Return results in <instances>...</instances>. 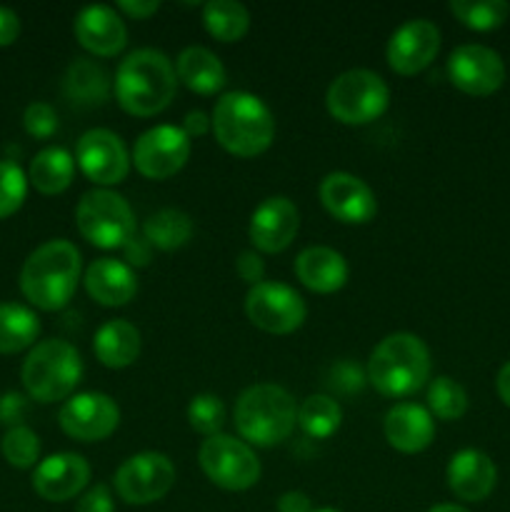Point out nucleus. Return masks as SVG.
<instances>
[{
    "mask_svg": "<svg viewBox=\"0 0 510 512\" xmlns=\"http://www.w3.org/2000/svg\"><path fill=\"white\" fill-rule=\"evenodd\" d=\"M313 512H338V510H333V508H320V510H313Z\"/></svg>",
    "mask_w": 510,
    "mask_h": 512,
    "instance_id": "3c124183",
    "label": "nucleus"
},
{
    "mask_svg": "<svg viewBox=\"0 0 510 512\" xmlns=\"http://www.w3.org/2000/svg\"><path fill=\"white\" fill-rule=\"evenodd\" d=\"M25 390L38 403H58L73 395L83 378V360L68 340H43L25 358L20 370Z\"/></svg>",
    "mask_w": 510,
    "mask_h": 512,
    "instance_id": "423d86ee",
    "label": "nucleus"
},
{
    "mask_svg": "<svg viewBox=\"0 0 510 512\" xmlns=\"http://www.w3.org/2000/svg\"><path fill=\"white\" fill-rule=\"evenodd\" d=\"M150 243L145 238H133L130 243H125L123 248V255L125 260H128L130 265H135V268H143V265L150 263Z\"/></svg>",
    "mask_w": 510,
    "mask_h": 512,
    "instance_id": "a18cd8bd",
    "label": "nucleus"
},
{
    "mask_svg": "<svg viewBox=\"0 0 510 512\" xmlns=\"http://www.w3.org/2000/svg\"><path fill=\"white\" fill-rule=\"evenodd\" d=\"M20 35V18L15 10L0 8V48L13 45Z\"/></svg>",
    "mask_w": 510,
    "mask_h": 512,
    "instance_id": "c03bdc74",
    "label": "nucleus"
},
{
    "mask_svg": "<svg viewBox=\"0 0 510 512\" xmlns=\"http://www.w3.org/2000/svg\"><path fill=\"white\" fill-rule=\"evenodd\" d=\"M298 425V405L285 388L275 383L250 385L235 400V430L258 448L285 443Z\"/></svg>",
    "mask_w": 510,
    "mask_h": 512,
    "instance_id": "39448f33",
    "label": "nucleus"
},
{
    "mask_svg": "<svg viewBox=\"0 0 510 512\" xmlns=\"http://www.w3.org/2000/svg\"><path fill=\"white\" fill-rule=\"evenodd\" d=\"M320 203L345 225H365L378 213L375 193L360 178L350 173H330L320 183Z\"/></svg>",
    "mask_w": 510,
    "mask_h": 512,
    "instance_id": "a211bd4d",
    "label": "nucleus"
},
{
    "mask_svg": "<svg viewBox=\"0 0 510 512\" xmlns=\"http://www.w3.org/2000/svg\"><path fill=\"white\" fill-rule=\"evenodd\" d=\"M495 390H498L500 400L510 408V363H505L498 370V378H495Z\"/></svg>",
    "mask_w": 510,
    "mask_h": 512,
    "instance_id": "09e8293b",
    "label": "nucleus"
},
{
    "mask_svg": "<svg viewBox=\"0 0 510 512\" xmlns=\"http://www.w3.org/2000/svg\"><path fill=\"white\" fill-rule=\"evenodd\" d=\"M175 73L178 80L188 90L198 95H213L223 90L225 68L215 53H210L203 45H190L175 60Z\"/></svg>",
    "mask_w": 510,
    "mask_h": 512,
    "instance_id": "a878e982",
    "label": "nucleus"
},
{
    "mask_svg": "<svg viewBox=\"0 0 510 512\" xmlns=\"http://www.w3.org/2000/svg\"><path fill=\"white\" fill-rule=\"evenodd\" d=\"M75 163L85 178L95 185H118L130 173V155L120 135L108 128H93L83 133L75 148Z\"/></svg>",
    "mask_w": 510,
    "mask_h": 512,
    "instance_id": "4468645a",
    "label": "nucleus"
},
{
    "mask_svg": "<svg viewBox=\"0 0 510 512\" xmlns=\"http://www.w3.org/2000/svg\"><path fill=\"white\" fill-rule=\"evenodd\" d=\"M75 225L90 245L100 250H123L135 238V215L123 195L95 188L80 198Z\"/></svg>",
    "mask_w": 510,
    "mask_h": 512,
    "instance_id": "0eeeda50",
    "label": "nucleus"
},
{
    "mask_svg": "<svg viewBox=\"0 0 510 512\" xmlns=\"http://www.w3.org/2000/svg\"><path fill=\"white\" fill-rule=\"evenodd\" d=\"M215 140L235 158H258L273 145L275 118L253 93L233 90L215 103L210 115Z\"/></svg>",
    "mask_w": 510,
    "mask_h": 512,
    "instance_id": "7ed1b4c3",
    "label": "nucleus"
},
{
    "mask_svg": "<svg viewBox=\"0 0 510 512\" xmlns=\"http://www.w3.org/2000/svg\"><path fill=\"white\" fill-rule=\"evenodd\" d=\"M235 270H238V275L250 285V288L263 283L265 263L263 258H260V253H255V250H245V253H240L238 260H235Z\"/></svg>",
    "mask_w": 510,
    "mask_h": 512,
    "instance_id": "79ce46f5",
    "label": "nucleus"
},
{
    "mask_svg": "<svg viewBox=\"0 0 510 512\" xmlns=\"http://www.w3.org/2000/svg\"><path fill=\"white\" fill-rule=\"evenodd\" d=\"M178 73L165 53L155 48L133 50L120 60L115 73V100L135 118H153L163 113L175 98Z\"/></svg>",
    "mask_w": 510,
    "mask_h": 512,
    "instance_id": "f257e3e1",
    "label": "nucleus"
},
{
    "mask_svg": "<svg viewBox=\"0 0 510 512\" xmlns=\"http://www.w3.org/2000/svg\"><path fill=\"white\" fill-rule=\"evenodd\" d=\"M0 450H3V458L8 460V465H13V468L18 470L33 468L40 460V440L28 425L10 428L8 433L3 435Z\"/></svg>",
    "mask_w": 510,
    "mask_h": 512,
    "instance_id": "f704fd0d",
    "label": "nucleus"
},
{
    "mask_svg": "<svg viewBox=\"0 0 510 512\" xmlns=\"http://www.w3.org/2000/svg\"><path fill=\"white\" fill-rule=\"evenodd\" d=\"M295 278L305 285L308 290L318 295L338 293L345 283H348V263L338 250L328 248V245H313L305 248L303 253L295 258Z\"/></svg>",
    "mask_w": 510,
    "mask_h": 512,
    "instance_id": "b1692460",
    "label": "nucleus"
},
{
    "mask_svg": "<svg viewBox=\"0 0 510 512\" xmlns=\"http://www.w3.org/2000/svg\"><path fill=\"white\" fill-rule=\"evenodd\" d=\"M450 13L475 33H490L508 20L510 5L505 0H453Z\"/></svg>",
    "mask_w": 510,
    "mask_h": 512,
    "instance_id": "473e14b6",
    "label": "nucleus"
},
{
    "mask_svg": "<svg viewBox=\"0 0 510 512\" xmlns=\"http://www.w3.org/2000/svg\"><path fill=\"white\" fill-rule=\"evenodd\" d=\"M340 423H343V410L330 395H310L298 405V425L308 438L328 440L330 435L338 433Z\"/></svg>",
    "mask_w": 510,
    "mask_h": 512,
    "instance_id": "2f4dec72",
    "label": "nucleus"
},
{
    "mask_svg": "<svg viewBox=\"0 0 510 512\" xmlns=\"http://www.w3.org/2000/svg\"><path fill=\"white\" fill-rule=\"evenodd\" d=\"M23 125L30 138L45 140L58 130V113H55L53 105L43 103V100H35V103H30L25 108Z\"/></svg>",
    "mask_w": 510,
    "mask_h": 512,
    "instance_id": "4c0bfd02",
    "label": "nucleus"
},
{
    "mask_svg": "<svg viewBox=\"0 0 510 512\" xmlns=\"http://www.w3.org/2000/svg\"><path fill=\"white\" fill-rule=\"evenodd\" d=\"M183 130H185V135H188V138L193 140V138H198V135H205V133H208V130H213V125H210L208 115L200 113V110H195V113L185 115Z\"/></svg>",
    "mask_w": 510,
    "mask_h": 512,
    "instance_id": "de8ad7c7",
    "label": "nucleus"
},
{
    "mask_svg": "<svg viewBox=\"0 0 510 512\" xmlns=\"http://www.w3.org/2000/svg\"><path fill=\"white\" fill-rule=\"evenodd\" d=\"M115 8H118L120 13L128 15V18L145 20V18H150V15L158 13L160 3H158V0H120Z\"/></svg>",
    "mask_w": 510,
    "mask_h": 512,
    "instance_id": "37998d69",
    "label": "nucleus"
},
{
    "mask_svg": "<svg viewBox=\"0 0 510 512\" xmlns=\"http://www.w3.org/2000/svg\"><path fill=\"white\" fill-rule=\"evenodd\" d=\"M115 493L128 505H150L163 500L175 485V465L168 455L138 453L115 470Z\"/></svg>",
    "mask_w": 510,
    "mask_h": 512,
    "instance_id": "9d476101",
    "label": "nucleus"
},
{
    "mask_svg": "<svg viewBox=\"0 0 510 512\" xmlns=\"http://www.w3.org/2000/svg\"><path fill=\"white\" fill-rule=\"evenodd\" d=\"M300 228V213L285 195L265 198L250 215V243L258 253H283L295 240Z\"/></svg>",
    "mask_w": 510,
    "mask_h": 512,
    "instance_id": "f3484780",
    "label": "nucleus"
},
{
    "mask_svg": "<svg viewBox=\"0 0 510 512\" xmlns=\"http://www.w3.org/2000/svg\"><path fill=\"white\" fill-rule=\"evenodd\" d=\"M65 95L78 105H100L110 95V78L100 63L90 58H75L65 70Z\"/></svg>",
    "mask_w": 510,
    "mask_h": 512,
    "instance_id": "cd10ccee",
    "label": "nucleus"
},
{
    "mask_svg": "<svg viewBox=\"0 0 510 512\" xmlns=\"http://www.w3.org/2000/svg\"><path fill=\"white\" fill-rule=\"evenodd\" d=\"M390 105V88L378 73L365 68L348 70L330 83L325 108L343 125H368Z\"/></svg>",
    "mask_w": 510,
    "mask_h": 512,
    "instance_id": "6e6552de",
    "label": "nucleus"
},
{
    "mask_svg": "<svg viewBox=\"0 0 510 512\" xmlns=\"http://www.w3.org/2000/svg\"><path fill=\"white\" fill-rule=\"evenodd\" d=\"M190 158V138L178 125H155L135 140L133 158L143 178L168 180L185 168Z\"/></svg>",
    "mask_w": 510,
    "mask_h": 512,
    "instance_id": "f8f14e48",
    "label": "nucleus"
},
{
    "mask_svg": "<svg viewBox=\"0 0 510 512\" xmlns=\"http://www.w3.org/2000/svg\"><path fill=\"white\" fill-rule=\"evenodd\" d=\"M278 512H313V503L300 490H288L278 498Z\"/></svg>",
    "mask_w": 510,
    "mask_h": 512,
    "instance_id": "49530a36",
    "label": "nucleus"
},
{
    "mask_svg": "<svg viewBox=\"0 0 510 512\" xmlns=\"http://www.w3.org/2000/svg\"><path fill=\"white\" fill-rule=\"evenodd\" d=\"M88 483L90 465L78 453H55L35 465L33 490L48 503H68L83 495Z\"/></svg>",
    "mask_w": 510,
    "mask_h": 512,
    "instance_id": "6ab92c4d",
    "label": "nucleus"
},
{
    "mask_svg": "<svg viewBox=\"0 0 510 512\" xmlns=\"http://www.w3.org/2000/svg\"><path fill=\"white\" fill-rule=\"evenodd\" d=\"M445 478H448L450 493L458 500H465V503H483L495 490L498 468H495V463L483 450L465 448L458 450L450 458Z\"/></svg>",
    "mask_w": 510,
    "mask_h": 512,
    "instance_id": "412c9836",
    "label": "nucleus"
},
{
    "mask_svg": "<svg viewBox=\"0 0 510 512\" xmlns=\"http://www.w3.org/2000/svg\"><path fill=\"white\" fill-rule=\"evenodd\" d=\"M75 38L88 53L98 58H113L128 43V28L118 10L110 5H88L75 15Z\"/></svg>",
    "mask_w": 510,
    "mask_h": 512,
    "instance_id": "aec40b11",
    "label": "nucleus"
},
{
    "mask_svg": "<svg viewBox=\"0 0 510 512\" xmlns=\"http://www.w3.org/2000/svg\"><path fill=\"white\" fill-rule=\"evenodd\" d=\"M188 423L195 433L205 435V438L220 435V430H223V425H225L223 400L213 393L195 395L188 405Z\"/></svg>",
    "mask_w": 510,
    "mask_h": 512,
    "instance_id": "c9c22d12",
    "label": "nucleus"
},
{
    "mask_svg": "<svg viewBox=\"0 0 510 512\" xmlns=\"http://www.w3.org/2000/svg\"><path fill=\"white\" fill-rule=\"evenodd\" d=\"M448 78L460 93L485 98L505 83V63L493 48L468 43L460 45L448 58Z\"/></svg>",
    "mask_w": 510,
    "mask_h": 512,
    "instance_id": "2eb2a0df",
    "label": "nucleus"
},
{
    "mask_svg": "<svg viewBox=\"0 0 510 512\" xmlns=\"http://www.w3.org/2000/svg\"><path fill=\"white\" fill-rule=\"evenodd\" d=\"M75 512H115L113 493H110L108 485L98 483L93 485V488L85 490V493L78 498Z\"/></svg>",
    "mask_w": 510,
    "mask_h": 512,
    "instance_id": "ea45409f",
    "label": "nucleus"
},
{
    "mask_svg": "<svg viewBox=\"0 0 510 512\" xmlns=\"http://www.w3.org/2000/svg\"><path fill=\"white\" fill-rule=\"evenodd\" d=\"M365 380H368V375H365L358 365L350 363V360H340V363H335L333 370H330L328 388L340 395H355L363 390Z\"/></svg>",
    "mask_w": 510,
    "mask_h": 512,
    "instance_id": "58836bf2",
    "label": "nucleus"
},
{
    "mask_svg": "<svg viewBox=\"0 0 510 512\" xmlns=\"http://www.w3.org/2000/svg\"><path fill=\"white\" fill-rule=\"evenodd\" d=\"M440 50V30L438 25L425 18L408 20L400 25L388 40L385 58L393 73L398 75H418L428 68Z\"/></svg>",
    "mask_w": 510,
    "mask_h": 512,
    "instance_id": "dca6fc26",
    "label": "nucleus"
},
{
    "mask_svg": "<svg viewBox=\"0 0 510 512\" xmlns=\"http://www.w3.org/2000/svg\"><path fill=\"white\" fill-rule=\"evenodd\" d=\"M468 410V393L458 380L440 375V378L430 380L428 383V413L433 418L453 423L460 420Z\"/></svg>",
    "mask_w": 510,
    "mask_h": 512,
    "instance_id": "72a5a7b5",
    "label": "nucleus"
},
{
    "mask_svg": "<svg viewBox=\"0 0 510 512\" xmlns=\"http://www.w3.org/2000/svg\"><path fill=\"white\" fill-rule=\"evenodd\" d=\"M25 415H28V400L20 393H5L0 398V423L10 425V428H18L23 425Z\"/></svg>",
    "mask_w": 510,
    "mask_h": 512,
    "instance_id": "a19ab883",
    "label": "nucleus"
},
{
    "mask_svg": "<svg viewBox=\"0 0 510 512\" xmlns=\"http://www.w3.org/2000/svg\"><path fill=\"white\" fill-rule=\"evenodd\" d=\"M75 175V160L60 145L43 148L30 160L28 183L43 195H60L70 188Z\"/></svg>",
    "mask_w": 510,
    "mask_h": 512,
    "instance_id": "bb28decb",
    "label": "nucleus"
},
{
    "mask_svg": "<svg viewBox=\"0 0 510 512\" xmlns=\"http://www.w3.org/2000/svg\"><path fill=\"white\" fill-rule=\"evenodd\" d=\"M93 353L105 368H128L140 355V330L128 320H108L95 333Z\"/></svg>",
    "mask_w": 510,
    "mask_h": 512,
    "instance_id": "393cba45",
    "label": "nucleus"
},
{
    "mask_svg": "<svg viewBox=\"0 0 510 512\" xmlns=\"http://www.w3.org/2000/svg\"><path fill=\"white\" fill-rule=\"evenodd\" d=\"M38 335L40 320L33 310L18 303H0V355L30 348Z\"/></svg>",
    "mask_w": 510,
    "mask_h": 512,
    "instance_id": "c85d7f7f",
    "label": "nucleus"
},
{
    "mask_svg": "<svg viewBox=\"0 0 510 512\" xmlns=\"http://www.w3.org/2000/svg\"><path fill=\"white\" fill-rule=\"evenodd\" d=\"M85 290L98 305L123 308L138 295V278L123 260L98 258L85 270Z\"/></svg>",
    "mask_w": 510,
    "mask_h": 512,
    "instance_id": "5701e85b",
    "label": "nucleus"
},
{
    "mask_svg": "<svg viewBox=\"0 0 510 512\" xmlns=\"http://www.w3.org/2000/svg\"><path fill=\"white\" fill-rule=\"evenodd\" d=\"M385 440L393 450L405 455L423 453L435 440V420L428 408L418 403H398L385 413Z\"/></svg>",
    "mask_w": 510,
    "mask_h": 512,
    "instance_id": "4be33fe9",
    "label": "nucleus"
},
{
    "mask_svg": "<svg viewBox=\"0 0 510 512\" xmlns=\"http://www.w3.org/2000/svg\"><path fill=\"white\" fill-rule=\"evenodd\" d=\"M245 315L263 333L290 335L305 323L308 308L290 285L263 280L245 295Z\"/></svg>",
    "mask_w": 510,
    "mask_h": 512,
    "instance_id": "9b49d317",
    "label": "nucleus"
},
{
    "mask_svg": "<svg viewBox=\"0 0 510 512\" xmlns=\"http://www.w3.org/2000/svg\"><path fill=\"white\" fill-rule=\"evenodd\" d=\"M368 383L385 398H410L430 380V350L418 335L393 333L370 353Z\"/></svg>",
    "mask_w": 510,
    "mask_h": 512,
    "instance_id": "20e7f679",
    "label": "nucleus"
},
{
    "mask_svg": "<svg viewBox=\"0 0 510 512\" xmlns=\"http://www.w3.org/2000/svg\"><path fill=\"white\" fill-rule=\"evenodd\" d=\"M428 512H470V510H465L463 505H455V503H440V505H433Z\"/></svg>",
    "mask_w": 510,
    "mask_h": 512,
    "instance_id": "8fccbe9b",
    "label": "nucleus"
},
{
    "mask_svg": "<svg viewBox=\"0 0 510 512\" xmlns=\"http://www.w3.org/2000/svg\"><path fill=\"white\" fill-rule=\"evenodd\" d=\"M143 238L148 240L150 248L170 253V250L183 248L193 238V220L178 208H163L145 220Z\"/></svg>",
    "mask_w": 510,
    "mask_h": 512,
    "instance_id": "c756f323",
    "label": "nucleus"
},
{
    "mask_svg": "<svg viewBox=\"0 0 510 512\" xmlns=\"http://www.w3.org/2000/svg\"><path fill=\"white\" fill-rule=\"evenodd\" d=\"M80 280V253L68 240H48L28 255L20 270L25 300L45 313L63 310Z\"/></svg>",
    "mask_w": 510,
    "mask_h": 512,
    "instance_id": "f03ea898",
    "label": "nucleus"
},
{
    "mask_svg": "<svg viewBox=\"0 0 510 512\" xmlns=\"http://www.w3.org/2000/svg\"><path fill=\"white\" fill-rule=\"evenodd\" d=\"M58 423L78 443H100L118 430L120 408L105 393H78L65 400Z\"/></svg>",
    "mask_w": 510,
    "mask_h": 512,
    "instance_id": "ddd939ff",
    "label": "nucleus"
},
{
    "mask_svg": "<svg viewBox=\"0 0 510 512\" xmlns=\"http://www.w3.org/2000/svg\"><path fill=\"white\" fill-rule=\"evenodd\" d=\"M205 30L220 43H238L250 30V13L235 0H210L203 8Z\"/></svg>",
    "mask_w": 510,
    "mask_h": 512,
    "instance_id": "7c9ffc66",
    "label": "nucleus"
},
{
    "mask_svg": "<svg viewBox=\"0 0 510 512\" xmlns=\"http://www.w3.org/2000/svg\"><path fill=\"white\" fill-rule=\"evenodd\" d=\"M28 198V178L13 160H0V220L23 208Z\"/></svg>",
    "mask_w": 510,
    "mask_h": 512,
    "instance_id": "e433bc0d",
    "label": "nucleus"
},
{
    "mask_svg": "<svg viewBox=\"0 0 510 512\" xmlns=\"http://www.w3.org/2000/svg\"><path fill=\"white\" fill-rule=\"evenodd\" d=\"M198 463L205 478L228 493H243L260 480V460L245 440L233 435L205 438L198 450Z\"/></svg>",
    "mask_w": 510,
    "mask_h": 512,
    "instance_id": "1a4fd4ad",
    "label": "nucleus"
}]
</instances>
